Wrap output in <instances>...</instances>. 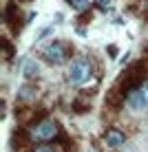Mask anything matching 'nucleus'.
<instances>
[{"label": "nucleus", "instance_id": "11", "mask_svg": "<svg viewBox=\"0 0 148 152\" xmlns=\"http://www.w3.org/2000/svg\"><path fill=\"white\" fill-rule=\"evenodd\" d=\"M2 46H4V57H9L11 55V44H9L7 40H2Z\"/></svg>", "mask_w": 148, "mask_h": 152}, {"label": "nucleus", "instance_id": "3", "mask_svg": "<svg viewBox=\"0 0 148 152\" xmlns=\"http://www.w3.org/2000/svg\"><path fill=\"white\" fill-rule=\"evenodd\" d=\"M44 60H49L51 64H62V62L68 57V46L64 42H51V44L44 46Z\"/></svg>", "mask_w": 148, "mask_h": 152}, {"label": "nucleus", "instance_id": "9", "mask_svg": "<svg viewBox=\"0 0 148 152\" xmlns=\"http://www.w3.org/2000/svg\"><path fill=\"white\" fill-rule=\"evenodd\" d=\"M68 2H71L73 7L77 9V11H84V9H88V4H91V0H68Z\"/></svg>", "mask_w": 148, "mask_h": 152}, {"label": "nucleus", "instance_id": "14", "mask_svg": "<svg viewBox=\"0 0 148 152\" xmlns=\"http://www.w3.org/2000/svg\"><path fill=\"white\" fill-rule=\"evenodd\" d=\"M146 11H148V0H146Z\"/></svg>", "mask_w": 148, "mask_h": 152}, {"label": "nucleus", "instance_id": "12", "mask_svg": "<svg viewBox=\"0 0 148 152\" xmlns=\"http://www.w3.org/2000/svg\"><path fill=\"white\" fill-rule=\"evenodd\" d=\"M108 4H110V0H97V7L99 9H106Z\"/></svg>", "mask_w": 148, "mask_h": 152}, {"label": "nucleus", "instance_id": "2", "mask_svg": "<svg viewBox=\"0 0 148 152\" xmlns=\"http://www.w3.org/2000/svg\"><path fill=\"white\" fill-rule=\"evenodd\" d=\"M144 77H146V69H144V64H135V66H130L128 71L121 75V88H126V91H130V88H139L141 86V82H144Z\"/></svg>", "mask_w": 148, "mask_h": 152}, {"label": "nucleus", "instance_id": "1", "mask_svg": "<svg viewBox=\"0 0 148 152\" xmlns=\"http://www.w3.org/2000/svg\"><path fill=\"white\" fill-rule=\"evenodd\" d=\"M88 77H91V62L86 57H77L68 69V80L75 86H82V84L88 82Z\"/></svg>", "mask_w": 148, "mask_h": 152}, {"label": "nucleus", "instance_id": "10", "mask_svg": "<svg viewBox=\"0 0 148 152\" xmlns=\"http://www.w3.org/2000/svg\"><path fill=\"white\" fill-rule=\"evenodd\" d=\"M73 110H75V113H86V110H91V104H80V102H75V104H73Z\"/></svg>", "mask_w": 148, "mask_h": 152}, {"label": "nucleus", "instance_id": "4", "mask_svg": "<svg viewBox=\"0 0 148 152\" xmlns=\"http://www.w3.org/2000/svg\"><path fill=\"white\" fill-rule=\"evenodd\" d=\"M126 102L133 110H148V84H141L139 88L130 91Z\"/></svg>", "mask_w": 148, "mask_h": 152}, {"label": "nucleus", "instance_id": "5", "mask_svg": "<svg viewBox=\"0 0 148 152\" xmlns=\"http://www.w3.org/2000/svg\"><path fill=\"white\" fill-rule=\"evenodd\" d=\"M33 137L40 139V141L53 139V137H57V126L51 121V119H44V121H40V124L33 128Z\"/></svg>", "mask_w": 148, "mask_h": 152}, {"label": "nucleus", "instance_id": "15", "mask_svg": "<svg viewBox=\"0 0 148 152\" xmlns=\"http://www.w3.org/2000/svg\"><path fill=\"white\" fill-rule=\"evenodd\" d=\"M146 46H148V42H146Z\"/></svg>", "mask_w": 148, "mask_h": 152}, {"label": "nucleus", "instance_id": "13", "mask_svg": "<svg viewBox=\"0 0 148 152\" xmlns=\"http://www.w3.org/2000/svg\"><path fill=\"white\" fill-rule=\"evenodd\" d=\"M33 152H53V150H51V148H35Z\"/></svg>", "mask_w": 148, "mask_h": 152}, {"label": "nucleus", "instance_id": "8", "mask_svg": "<svg viewBox=\"0 0 148 152\" xmlns=\"http://www.w3.org/2000/svg\"><path fill=\"white\" fill-rule=\"evenodd\" d=\"M38 73H40L38 64H35L33 60H27V64H24V75H27V77H35Z\"/></svg>", "mask_w": 148, "mask_h": 152}, {"label": "nucleus", "instance_id": "7", "mask_svg": "<svg viewBox=\"0 0 148 152\" xmlns=\"http://www.w3.org/2000/svg\"><path fill=\"white\" fill-rule=\"evenodd\" d=\"M4 22L9 24L13 31H20V9H15V4H7V11H4Z\"/></svg>", "mask_w": 148, "mask_h": 152}, {"label": "nucleus", "instance_id": "6", "mask_svg": "<svg viewBox=\"0 0 148 152\" xmlns=\"http://www.w3.org/2000/svg\"><path fill=\"white\" fill-rule=\"evenodd\" d=\"M124 141H126V134L117 128H110V130L104 132V143H106L108 148H119Z\"/></svg>", "mask_w": 148, "mask_h": 152}]
</instances>
